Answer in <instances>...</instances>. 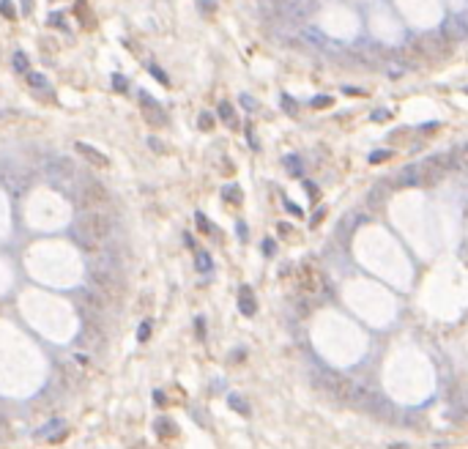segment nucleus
Instances as JSON below:
<instances>
[{"label":"nucleus","instance_id":"nucleus-1","mask_svg":"<svg viewBox=\"0 0 468 449\" xmlns=\"http://www.w3.org/2000/svg\"><path fill=\"white\" fill-rule=\"evenodd\" d=\"M110 233H112V222L104 211H83L77 216V222H74L77 241L85 249H91V252H99V249L107 244Z\"/></svg>","mask_w":468,"mask_h":449},{"label":"nucleus","instance_id":"nucleus-2","mask_svg":"<svg viewBox=\"0 0 468 449\" xmlns=\"http://www.w3.org/2000/svg\"><path fill=\"white\" fill-rule=\"evenodd\" d=\"M88 290L102 296L110 307H115L123 296V282L118 277V271L112 266H104V269H91L88 274Z\"/></svg>","mask_w":468,"mask_h":449},{"label":"nucleus","instance_id":"nucleus-3","mask_svg":"<svg viewBox=\"0 0 468 449\" xmlns=\"http://www.w3.org/2000/svg\"><path fill=\"white\" fill-rule=\"evenodd\" d=\"M315 386L329 397L332 403H340V405H351V397H353V384L351 378L340 376V372H332V370H323L321 376L315 378Z\"/></svg>","mask_w":468,"mask_h":449},{"label":"nucleus","instance_id":"nucleus-4","mask_svg":"<svg viewBox=\"0 0 468 449\" xmlns=\"http://www.w3.org/2000/svg\"><path fill=\"white\" fill-rule=\"evenodd\" d=\"M449 167H452V157L446 154H433L419 165V186H435L446 178Z\"/></svg>","mask_w":468,"mask_h":449},{"label":"nucleus","instance_id":"nucleus-5","mask_svg":"<svg viewBox=\"0 0 468 449\" xmlns=\"http://www.w3.org/2000/svg\"><path fill=\"white\" fill-rule=\"evenodd\" d=\"M411 47L419 52V58L424 63H435V60H444L449 55V44H446V36H438V33H427V36H419L416 41H411Z\"/></svg>","mask_w":468,"mask_h":449},{"label":"nucleus","instance_id":"nucleus-6","mask_svg":"<svg viewBox=\"0 0 468 449\" xmlns=\"http://www.w3.org/2000/svg\"><path fill=\"white\" fill-rule=\"evenodd\" d=\"M77 200H80V205H83L85 211H102L104 205H107L110 195H107V189H104L99 181H85V184L80 186Z\"/></svg>","mask_w":468,"mask_h":449},{"label":"nucleus","instance_id":"nucleus-7","mask_svg":"<svg viewBox=\"0 0 468 449\" xmlns=\"http://www.w3.org/2000/svg\"><path fill=\"white\" fill-rule=\"evenodd\" d=\"M47 176L58 189H68V184H71L74 176H77V167H74L68 159H55L52 165L47 167Z\"/></svg>","mask_w":468,"mask_h":449},{"label":"nucleus","instance_id":"nucleus-8","mask_svg":"<svg viewBox=\"0 0 468 449\" xmlns=\"http://www.w3.org/2000/svg\"><path fill=\"white\" fill-rule=\"evenodd\" d=\"M140 104H142V118H145L153 129L167 126V112L159 107V102H156V99H151L148 93H140Z\"/></svg>","mask_w":468,"mask_h":449},{"label":"nucleus","instance_id":"nucleus-9","mask_svg":"<svg viewBox=\"0 0 468 449\" xmlns=\"http://www.w3.org/2000/svg\"><path fill=\"white\" fill-rule=\"evenodd\" d=\"M298 285H301V293H307V296H318V293L323 290V279H321V274L312 269L309 263H304V266H301V274H298Z\"/></svg>","mask_w":468,"mask_h":449},{"label":"nucleus","instance_id":"nucleus-10","mask_svg":"<svg viewBox=\"0 0 468 449\" xmlns=\"http://www.w3.org/2000/svg\"><path fill=\"white\" fill-rule=\"evenodd\" d=\"M80 342H83L88 351H102V348H104V329L96 326V323H83Z\"/></svg>","mask_w":468,"mask_h":449},{"label":"nucleus","instance_id":"nucleus-11","mask_svg":"<svg viewBox=\"0 0 468 449\" xmlns=\"http://www.w3.org/2000/svg\"><path fill=\"white\" fill-rule=\"evenodd\" d=\"M77 151H80V157L88 162V165H93V167H107L110 165L107 157H104L102 151H96L93 145H88V142H77Z\"/></svg>","mask_w":468,"mask_h":449},{"label":"nucleus","instance_id":"nucleus-12","mask_svg":"<svg viewBox=\"0 0 468 449\" xmlns=\"http://www.w3.org/2000/svg\"><path fill=\"white\" fill-rule=\"evenodd\" d=\"M386 200H389V186L386 184H375L370 189V195H367V205H370V211H380L386 205Z\"/></svg>","mask_w":468,"mask_h":449},{"label":"nucleus","instance_id":"nucleus-13","mask_svg":"<svg viewBox=\"0 0 468 449\" xmlns=\"http://www.w3.org/2000/svg\"><path fill=\"white\" fill-rule=\"evenodd\" d=\"M239 310H241V315H255V310H258V304H255V296H252V290L247 288H241L239 290Z\"/></svg>","mask_w":468,"mask_h":449},{"label":"nucleus","instance_id":"nucleus-14","mask_svg":"<svg viewBox=\"0 0 468 449\" xmlns=\"http://www.w3.org/2000/svg\"><path fill=\"white\" fill-rule=\"evenodd\" d=\"M293 313H296V318H309L312 304H309L307 293H296V296H293Z\"/></svg>","mask_w":468,"mask_h":449},{"label":"nucleus","instance_id":"nucleus-15","mask_svg":"<svg viewBox=\"0 0 468 449\" xmlns=\"http://www.w3.org/2000/svg\"><path fill=\"white\" fill-rule=\"evenodd\" d=\"M216 112H219V118L227 123L230 129H239V115H236V107L230 102H222L219 107H216Z\"/></svg>","mask_w":468,"mask_h":449},{"label":"nucleus","instance_id":"nucleus-16","mask_svg":"<svg viewBox=\"0 0 468 449\" xmlns=\"http://www.w3.org/2000/svg\"><path fill=\"white\" fill-rule=\"evenodd\" d=\"M397 184L400 186H419V167H403L397 173Z\"/></svg>","mask_w":468,"mask_h":449},{"label":"nucleus","instance_id":"nucleus-17","mask_svg":"<svg viewBox=\"0 0 468 449\" xmlns=\"http://www.w3.org/2000/svg\"><path fill=\"white\" fill-rule=\"evenodd\" d=\"M195 266H197V271H211V266H214V263H211V255L208 252H195Z\"/></svg>","mask_w":468,"mask_h":449},{"label":"nucleus","instance_id":"nucleus-18","mask_svg":"<svg viewBox=\"0 0 468 449\" xmlns=\"http://www.w3.org/2000/svg\"><path fill=\"white\" fill-rule=\"evenodd\" d=\"M452 162H454V165H457L463 173H468V145H463V148H460V151L452 157Z\"/></svg>","mask_w":468,"mask_h":449},{"label":"nucleus","instance_id":"nucleus-19","mask_svg":"<svg viewBox=\"0 0 468 449\" xmlns=\"http://www.w3.org/2000/svg\"><path fill=\"white\" fill-rule=\"evenodd\" d=\"M222 195H224V200L233 203V205H239V203H241V189H239V186H224Z\"/></svg>","mask_w":468,"mask_h":449},{"label":"nucleus","instance_id":"nucleus-20","mask_svg":"<svg viewBox=\"0 0 468 449\" xmlns=\"http://www.w3.org/2000/svg\"><path fill=\"white\" fill-rule=\"evenodd\" d=\"M227 400H230V405H233V408H236V411H239V414H244V416L249 414V408H247V403H244V400H241V397H239V395H230V397H227Z\"/></svg>","mask_w":468,"mask_h":449},{"label":"nucleus","instance_id":"nucleus-21","mask_svg":"<svg viewBox=\"0 0 468 449\" xmlns=\"http://www.w3.org/2000/svg\"><path fill=\"white\" fill-rule=\"evenodd\" d=\"M156 427H159V435H176V425H170L167 419H159Z\"/></svg>","mask_w":468,"mask_h":449},{"label":"nucleus","instance_id":"nucleus-22","mask_svg":"<svg viewBox=\"0 0 468 449\" xmlns=\"http://www.w3.org/2000/svg\"><path fill=\"white\" fill-rule=\"evenodd\" d=\"M332 104H334V99H332V96H312V107H318V110L332 107Z\"/></svg>","mask_w":468,"mask_h":449},{"label":"nucleus","instance_id":"nucleus-23","mask_svg":"<svg viewBox=\"0 0 468 449\" xmlns=\"http://www.w3.org/2000/svg\"><path fill=\"white\" fill-rule=\"evenodd\" d=\"M285 165H288L290 176H301V162H298V159H293V157H288V159H285Z\"/></svg>","mask_w":468,"mask_h":449},{"label":"nucleus","instance_id":"nucleus-24","mask_svg":"<svg viewBox=\"0 0 468 449\" xmlns=\"http://www.w3.org/2000/svg\"><path fill=\"white\" fill-rule=\"evenodd\" d=\"M200 129H203V132H211V129H214V115L203 112V115H200Z\"/></svg>","mask_w":468,"mask_h":449},{"label":"nucleus","instance_id":"nucleus-25","mask_svg":"<svg viewBox=\"0 0 468 449\" xmlns=\"http://www.w3.org/2000/svg\"><path fill=\"white\" fill-rule=\"evenodd\" d=\"M28 83L33 85V88H44L47 80H44V74H28Z\"/></svg>","mask_w":468,"mask_h":449},{"label":"nucleus","instance_id":"nucleus-26","mask_svg":"<svg viewBox=\"0 0 468 449\" xmlns=\"http://www.w3.org/2000/svg\"><path fill=\"white\" fill-rule=\"evenodd\" d=\"M14 68H17V71H28V58H25L22 52L14 55Z\"/></svg>","mask_w":468,"mask_h":449},{"label":"nucleus","instance_id":"nucleus-27","mask_svg":"<svg viewBox=\"0 0 468 449\" xmlns=\"http://www.w3.org/2000/svg\"><path fill=\"white\" fill-rule=\"evenodd\" d=\"M389 157H392V151H372L370 154V162H372V165H378V162H386Z\"/></svg>","mask_w":468,"mask_h":449},{"label":"nucleus","instance_id":"nucleus-28","mask_svg":"<svg viewBox=\"0 0 468 449\" xmlns=\"http://www.w3.org/2000/svg\"><path fill=\"white\" fill-rule=\"evenodd\" d=\"M148 337H151V323H142V326H140V332H137V340H140V342H145L148 340Z\"/></svg>","mask_w":468,"mask_h":449},{"label":"nucleus","instance_id":"nucleus-29","mask_svg":"<svg viewBox=\"0 0 468 449\" xmlns=\"http://www.w3.org/2000/svg\"><path fill=\"white\" fill-rule=\"evenodd\" d=\"M197 224H200V230H203V233H214V224H211L208 219H205L203 214H197Z\"/></svg>","mask_w":468,"mask_h":449},{"label":"nucleus","instance_id":"nucleus-30","mask_svg":"<svg viewBox=\"0 0 468 449\" xmlns=\"http://www.w3.org/2000/svg\"><path fill=\"white\" fill-rule=\"evenodd\" d=\"M148 71H151V74H153L156 80H159L162 85H167V77H165V71H159V68H156V66H151V63H148Z\"/></svg>","mask_w":468,"mask_h":449},{"label":"nucleus","instance_id":"nucleus-31","mask_svg":"<svg viewBox=\"0 0 468 449\" xmlns=\"http://www.w3.org/2000/svg\"><path fill=\"white\" fill-rule=\"evenodd\" d=\"M277 230H279V236H282V239H290V236H293V228H290V224H285V222H279Z\"/></svg>","mask_w":468,"mask_h":449},{"label":"nucleus","instance_id":"nucleus-32","mask_svg":"<svg viewBox=\"0 0 468 449\" xmlns=\"http://www.w3.org/2000/svg\"><path fill=\"white\" fill-rule=\"evenodd\" d=\"M241 104H244V107H247L249 112H252V110H258V102H255L252 96H247V93H244V96H241Z\"/></svg>","mask_w":468,"mask_h":449},{"label":"nucleus","instance_id":"nucleus-33","mask_svg":"<svg viewBox=\"0 0 468 449\" xmlns=\"http://www.w3.org/2000/svg\"><path fill=\"white\" fill-rule=\"evenodd\" d=\"M0 11H3V14L9 17V20H14V9H11V3H9V0H6V3H0Z\"/></svg>","mask_w":468,"mask_h":449},{"label":"nucleus","instance_id":"nucleus-34","mask_svg":"<svg viewBox=\"0 0 468 449\" xmlns=\"http://www.w3.org/2000/svg\"><path fill=\"white\" fill-rule=\"evenodd\" d=\"M282 104H285V112H290V115H296V102H290L288 96L282 99Z\"/></svg>","mask_w":468,"mask_h":449},{"label":"nucleus","instance_id":"nucleus-35","mask_svg":"<svg viewBox=\"0 0 468 449\" xmlns=\"http://www.w3.org/2000/svg\"><path fill=\"white\" fill-rule=\"evenodd\" d=\"M148 145H151V148H156L159 154H165V142H159L156 137H151V140H148Z\"/></svg>","mask_w":468,"mask_h":449},{"label":"nucleus","instance_id":"nucleus-36","mask_svg":"<svg viewBox=\"0 0 468 449\" xmlns=\"http://www.w3.org/2000/svg\"><path fill=\"white\" fill-rule=\"evenodd\" d=\"M386 118H389V112H386V110H375V112H372V121H386Z\"/></svg>","mask_w":468,"mask_h":449},{"label":"nucleus","instance_id":"nucleus-37","mask_svg":"<svg viewBox=\"0 0 468 449\" xmlns=\"http://www.w3.org/2000/svg\"><path fill=\"white\" fill-rule=\"evenodd\" d=\"M304 186H307V192H309L312 200H318V195H321V192H318V186H315V184H304Z\"/></svg>","mask_w":468,"mask_h":449},{"label":"nucleus","instance_id":"nucleus-38","mask_svg":"<svg viewBox=\"0 0 468 449\" xmlns=\"http://www.w3.org/2000/svg\"><path fill=\"white\" fill-rule=\"evenodd\" d=\"M115 88L118 91H126V80H123L121 74H115Z\"/></svg>","mask_w":468,"mask_h":449},{"label":"nucleus","instance_id":"nucleus-39","mask_svg":"<svg viewBox=\"0 0 468 449\" xmlns=\"http://www.w3.org/2000/svg\"><path fill=\"white\" fill-rule=\"evenodd\" d=\"M285 205H288V211H290V214H296V216H301V208H298V205H296V203H285Z\"/></svg>","mask_w":468,"mask_h":449},{"label":"nucleus","instance_id":"nucleus-40","mask_svg":"<svg viewBox=\"0 0 468 449\" xmlns=\"http://www.w3.org/2000/svg\"><path fill=\"white\" fill-rule=\"evenodd\" d=\"M263 252L266 255H274V241H263Z\"/></svg>","mask_w":468,"mask_h":449},{"label":"nucleus","instance_id":"nucleus-41","mask_svg":"<svg viewBox=\"0 0 468 449\" xmlns=\"http://www.w3.org/2000/svg\"><path fill=\"white\" fill-rule=\"evenodd\" d=\"M345 93H348V96H361V93H364V91H356V88H345Z\"/></svg>","mask_w":468,"mask_h":449}]
</instances>
